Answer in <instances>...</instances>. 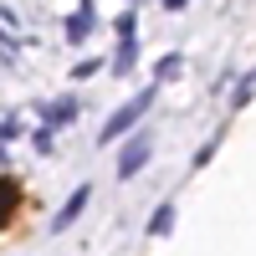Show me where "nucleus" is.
I'll return each instance as SVG.
<instances>
[{"label":"nucleus","mask_w":256,"mask_h":256,"mask_svg":"<svg viewBox=\"0 0 256 256\" xmlns=\"http://www.w3.org/2000/svg\"><path fill=\"white\" fill-rule=\"evenodd\" d=\"M154 92H159V88H144V92H138L134 102H128V108H118V113L108 118V128H102V144H113L118 134H128V128H134V123H138V118L148 113V102H154Z\"/></svg>","instance_id":"obj_1"},{"label":"nucleus","mask_w":256,"mask_h":256,"mask_svg":"<svg viewBox=\"0 0 256 256\" xmlns=\"http://www.w3.org/2000/svg\"><path fill=\"white\" fill-rule=\"evenodd\" d=\"M88 200H92V184H77V190H72V200L52 216V236H56V230H67V226L82 216V210H88Z\"/></svg>","instance_id":"obj_2"},{"label":"nucleus","mask_w":256,"mask_h":256,"mask_svg":"<svg viewBox=\"0 0 256 256\" xmlns=\"http://www.w3.org/2000/svg\"><path fill=\"white\" fill-rule=\"evenodd\" d=\"M88 31H92V0H82V6L67 16V41H72V46H82Z\"/></svg>","instance_id":"obj_3"},{"label":"nucleus","mask_w":256,"mask_h":256,"mask_svg":"<svg viewBox=\"0 0 256 256\" xmlns=\"http://www.w3.org/2000/svg\"><path fill=\"white\" fill-rule=\"evenodd\" d=\"M144 164H148V144L138 138V144H128V148H123V159H118V180H134Z\"/></svg>","instance_id":"obj_4"},{"label":"nucleus","mask_w":256,"mask_h":256,"mask_svg":"<svg viewBox=\"0 0 256 256\" xmlns=\"http://www.w3.org/2000/svg\"><path fill=\"white\" fill-rule=\"evenodd\" d=\"M77 118V98H62L56 108H46V128H67Z\"/></svg>","instance_id":"obj_5"},{"label":"nucleus","mask_w":256,"mask_h":256,"mask_svg":"<svg viewBox=\"0 0 256 256\" xmlns=\"http://www.w3.org/2000/svg\"><path fill=\"white\" fill-rule=\"evenodd\" d=\"M169 226H174V200H164L154 216H148V236H169Z\"/></svg>","instance_id":"obj_6"},{"label":"nucleus","mask_w":256,"mask_h":256,"mask_svg":"<svg viewBox=\"0 0 256 256\" xmlns=\"http://www.w3.org/2000/svg\"><path fill=\"white\" fill-rule=\"evenodd\" d=\"M134 56H138V36H134V41H118V67H113V72L128 77V72H134Z\"/></svg>","instance_id":"obj_7"},{"label":"nucleus","mask_w":256,"mask_h":256,"mask_svg":"<svg viewBox=\"0 0 256 256\" xmlns=\"http://www.w3.org/2000/svg\"><path fill=\"white\" fill-rule=\"evenodd\" d=\"M134 26H138V16H134V10H123V16L113 20V31H118V41H134Z\"/></svg>","instance_id":"obj_8"},{"label":"nucleus","mask_w":256,"mask_h":256,"mask_svg":"<svg viewBox=\"0 0 256 256\" xmlns=\"http://www.w3.org/2000/svg\"><path fill=\"white\" fill-rule=\"evenodd\" d=\"M154 77H159V82H169V77H180V56H159V67H154Z\"/></svg>","instance_id":"obj_9"},{"label":"nucleus","mask_w":256,"mask_h":256,"mask_svg":"<svg viewBox=\"0 0 256 256\" xmlns=\"http://www.w3.org/2000/svg\"><path fill=\"white\" fill-rule=\"evenodd\" d=\"M98 67H102V62H98V56H92V62H77V67H72V77H77V82H88V77H92Z\"/></svg>","instance_id":"obj_10"},{"label":"nucleus","mask_w":256,"mask_h":256,"mask_svg":"<svg viewBox=\"0 0 256 256\" xmlns=\"http://www.w3.org/2000/svg\"><path fill=\"white\" fill-rule=\"evenodd\" d=\"M10 205H16V184H6V180H0V216H6Z\"/></svg>","instance_id":"obj_11"},{"label":"nucleus","mask_w":256,"mask_h":256,"mask_svg":"<svg viewBox=\"0 0 256 256\" xmlns=\"http://www.w3.org/2000/svg\"><path fill=\"white\" fill-rule=\"evenodd\" d=\"M20 134V123H0V138H16Z\"/></svg>","instance_id":"obj_12"},{"label":"nucleus","mask_w":256,"mask_h":256,"mask_svg":"<svg viewBox=\"0 0 256 256\" xmlns=\"http://www.w3.org/2000/svg\"><path fill=\"white\" fill-rule=\"evenodd\" d=\"M190 6V0H164V10H184Z\"/></svg>","instance_id":"obj_13"},{"label":"nucleus","mask_w":256,"mask_h":256,"mask_svg":"<svg viewBox=\"0 0 256 256\" xmlns=\"http://www.w3.org/2000/svg\"><path fill=\"white\" fill-rule=\"evenodd\" d=\"M246 82H251V88H256V72H251V77H246Z\"/></svg>","instance_id":"obj_14"}]
</instances>
